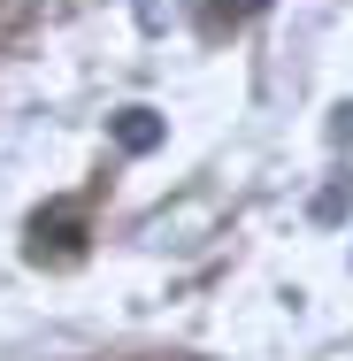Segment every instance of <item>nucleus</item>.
I'll return each instance as SVG.
<instances>
[{"label":"nucleus","instance_id":"nucleus-3","mask_svg":"<svg viewBox=\"0 0 353 361\" xmlns=\"http://www.w3.org/2000/svg\"><path fill=\"white\" fill-rule=\"evenodd\" d=\"M223 8H230V16H261L269 0H223Z\"/></svg>","mask_w":353,"mask_h":361},{"label":"nucleus","instance_id":"nucleus-2","mask_svg":"<svg viewBox=\"0 0 353 361\" xmlns=\"http://www.w3.org/2000/svg\"><path fill=\"white\" fill-rule=\"evenodd\" d=\"M131 16H139V31H169L177 23V0H131Z\"/></svg>","mask_w":353,"mask_h":361},{"label":"nucleus","instance_id":"nucleus-1","mask_svg":"<svg viewBox=\"0 0 353 361\" xmlns=\"http://www.w3.org/2000/svg\"><path fill=\"white\" fill-rule=\"evenodd\" d=\"M161 131H169V123H161L154 108H123V116H116V146H123V154H154Z\"/></svg>","mask_w":353,"mask_h":361}]
</instances>
